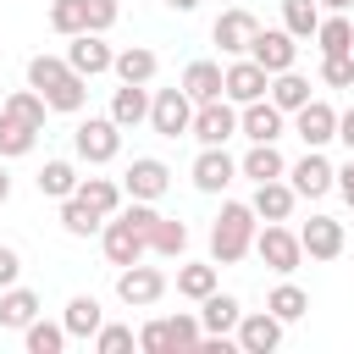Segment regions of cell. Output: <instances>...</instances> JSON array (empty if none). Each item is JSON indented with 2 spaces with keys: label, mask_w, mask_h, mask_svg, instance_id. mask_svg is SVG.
I'll list each match as a JSON object with an SVG mask.
<instances>
[{
  "label": "cell",
  "mask_w": 354,
  "mask_h": 354,
  "mask_svg": "<svg viewBox=\"0 0 354 354\" xmlns=\"http://www.w3.org/2000/svg\"><path fill=\"white\" fill-rule=\"evenodd\" d=\"M111 72H116L122 83H149V77L160 72V61H155V50H149V44H127V50H116V55H111Z\"/></svg>",
  "instance_id": "22"
},
{
  "label": "cell",
  "mask_w": 354,
  "mask_h": 354,
  "mask_svg": "<svg viewBox=\"0 0 354 354\" xmlns=\"http://www.w3.org/2000/svg\"><path fill=\"white\" fill-rule=\"evenodd\" d=\"M50 28H55L61 39L83 33V28H88V17H83V0H50Z\"/></svg>",
  "instance_id": "41"
},
{
  "label": "cell",
  "mask_w": 354,
  "mask_h": 354,
  "mask_svg": "<svg viewBox=\"0 0 354 354\" xmlns=\"http://www.w3.org/2000/svg\"><path fill=\"white\" fill-rule=\"evenodd\" d=\"M177 293L183 299H205V293H216V260H188V266H177Z\"/></svg>",
  "instance_id": "34"
},
{
  "label": "cell",
  "mask_w": 354,
  "mask_h": 354,
  "mask_svg": "<svg viewBox=\"0 0 354 354\" xmlns=\"http://www.w3.org/2000/svg\"><path fill=\"white\" fill-rule=\"evenodd\" d=\"M183 94L199 105V100H221V66L216 61H188L183 66Z\"/></svg>",
  "instance_id": "27"
},
{
  "label": "cell",
  "mask_w": 354,
  "mask_h": 354,
  "mask_svg": "<svg viewBox=\"0 0 354 354\" xmlns=\"http://www.w3.org/2000/svg\"><path fill=\"white\" fill-rule=\"evenodd\" d=\"M83 17H88V33H111V22L122 17L116 0H83Z\"/></svg>",
  "instance_id": "46"
},
{
  "label": "cell",
  "mask_w": 354,
  "mask_h": 354,
  "mask_svg": "<svg viewBox=\"0 0 354 354\" xmlns=\"http://www.w3.org/2000/svg\"><path fill=\"white\" fill-rule=\"evenodd\" d=\"M254 28H260V22H254V17L238 6V11H221V17H216L210 39L221 44V55H243V50H249V39H254Z\"/></svg>",
  "instance_id": "20"
},
{
  "label": "cell",
  "mask_w": 354,
  "mask_h": 354,
  "mask_svg": "<svg viewBox=\"0 0 354 354\" xmlns=\"http://www.w3.org/2000/svg\"><path fill=\"white\" fill-rule=\"evenodd\" d=\"M337 144L354 155V105H348V111H337Z\"/></svg>",
  "instance_id": "48"
},
{
  "label": "cell",
  "mask_w": 354,
  "mask_h": 354,
  "mask_svg": "<svg viewBox=\"0 0 354 354\" xmlns=\"http://www.w3.org/2000/svg\"><path fill=\"white\" fill-rule=\"evenodd\" d=\"M238 315H243V304H238L232 293H221V288L199 299V326H205V337H232Z\"/></svg>",
  "instance_id": "19"
},
{
  "label": "cell",
  "mask_w": 354,
  "mask_h": 354,
  "mask_svg": "<svg viewBox=\"0 0 354 354\" xmlns=\"http://www.w3.org/2000/svg\"><path fill=\"white\" fill-rule=\"evenodd\" d=\"M232 337H238L243 354H277V348H282V321H277L271 310H254V315H238Z\"/></svg>",
  "instance_id": "14"
},
{
  "label": "cell",
  "mask_w": 354,
  "mask_h": 354,
  "mask_svg": "<svg viewBox=\"0 0 354 354\" xmlns=\"http://www.w3.org/2000/svg\"><path fill=\"white\" fill-rule=\"evenodd\" d=\"M266 100H271L277 111H288V116H293V111H299V105L310 100V77H299V72L288 66V72H277V77H271V88H266Z\"/></svg>",
  "instance_id": "30"
},
{
  "label": "cell",
  "mask_w": 354,
  "mask_h": 354,
  "mask_svg": "<svg viewBox=\"0 0 354 354\" xmlns=\"http://www.w3.org/2000/svg\"><path fill=\"white\" fill-rule=\"evenodd\" d=\"M61 227H66V238H94V232L105 227V216L88 210L77 194H66V199H61Z\"/></svg>",
  "instance_id": "33"
},
{
  "label": "cell",
  "mask_w": 354,
  "mask_h": 354,
  "mask_svg": "<svg viewBox=\"0 0 354 354\" xmlns=\"http://www.w3.org/2000/svg\"><path fill=\"white\" fill-rule=\"evenodd\" d=\"M282 122H288V111H277L271 100L238 105V133H243L249 144H277V138H282Z\"/></svg>",
  "instance_id": "16"
},
{
  "label": "cell",
  "mask_w": 354,
  "mask_h": 354,
  "mask_svg": "<svg viewBox=\"0 0 354 354\" xmlns=\"http://www.w3.org/2000/svg\"><path fill=\"white\" fill-rule=\"evenodd\" d=\"M293 205H299L293 183H282V177H271V183H254V199H249V210H254L260 221H288V216H293Z\"/></svg>",
  "instance_id": "18"
},
{
  "label": "cell",
  "mask_w": 354,
  "mask_h": 354,
  "mask_svg": "<svg viewBox=\"0 0 354 354\" xmlns=\"http://www.w3.org/2000/svg\"><path fill=\"white\" fill-rule=\"evenodd\" d=\"M183 249H188V227H183V221H171V216H160V221L149 227V254L183 260Z\"/></svg>",
  "instance_id": "36"
},
{
  "label": "cell",
  "mask_w": 354,
  "mask_h": 354,
  "mask_svg": "<svg viewBox=\"0 0 354 354\" xmlns=\"http://www.w3.org/2000/svg\"><path fill=\"white\" fill-rule=\"evenodd\" d=\"M39 315V293L33 288H0V326H11V332H22L28 321Z\"/></svg>",
  "instance_id": "25"
},
{
  "label": "cell",
  "mask_w": 354,
  "mask_h": 354,
  "mask_svg": "<svg viewBox=\"0 0 354 354\" xmlns=\"http://www.w3.org/2000/svg\"><path fill=\"white\" fill-rule=\"evenodd\" d=\"M188 122H194V100L183 94V83H177V88H160V94H149V127H155L160 138H183V133H188Z\"/></svg>",
  "instance_id": "8"
},
{
  "label": "cell",
  "mask_w": 354,
  "mask_h": 354,
  "mask_svg": "<svg viewBox=\"0 0 354 354\" xmlns=\"http://www.w3.org/2000/svg\"><path fill=\"white\" fill-rule=\"evenodd\" d=\"M66 72H72V66H66V55H33V61H28V88L44 100V94H50Z\"/></svg>",
  "instance_id": "39"
},
{
  "label": "cell",
  "mask_w": 354,
  "mask_h": 354,
  "mask_svg": "<svg viewBox=\"0 0 354 354\" xmlns=\"http://www.w3.org/2000/svg\"><path fill=\"white\" fill-rule=\"evenodd\" d=\"M166 332H171V348H199V337H205V326H199V315H188V310H177V315H166Z\"/></svg>",
  "instance_id": "42"
},
{
  "label": "cell",
  "mask_w": 354,
  "mask_h": 354,
  "mask_svg": "<svg viewBox=\"0 0 354 354\" xmlns=\"http://www.w3.org/2000/svg\"><path fill=\"white\" fill-rule=\"evenodd\" d=\"M166 188H171V166L155 160V155H138V160L122 171V194H127V199H149V205H155Z\"/></svg>",
  "instance_id": "9"
},
{
  "label": "cell",
  "mask_w": 354,
  "mask_h": 354,
  "mask_svg": "<svg viewBox=\"0 0 354 354\" xmlns=\"http://www.w3.org/2000/svg\"><path fill=\"white\" fill-rule=\"evenodd\" d=\"M111 44H105V33H72V44H66V66L77 72V77H100V72H111Z\"/></svg>",
  "instance_id": "15"
},
{
  "label": "cell",
  "mask_w": 354,
  "mask_h": 354,
  "mask_svg": "<svg viewBox=\"0 0 354 354\" xmlns=\"http://www.w3.org/2000/svg\"><path fill=\"white\" fill-rule=\"evenodd\" d=\"M72 149H77V160H88V166H105V160L122 155V127H116L111 116H88V122H77Z\"/></svg>",
  "instance_id": "3"
},
{
  "label": "cell",
  "mask_w": 354,
  "mask_h": 354,
  "mask_svg": "<svg viewBox=\"0 0 354 354\" xmlns=\"http://www.w3.org/2000/svg\"><path fill=\"white\" fill-rule=\"evenodd\" d=\"M243 55L277 77V72H288V66L299 61V39H293L288 28H254V39H249V50H243Z\"/></svg>",
  "instance_id": "5"
},
{
  "label": "cell",
  "mask_w": 354,
  "mask_h": 354,
  "mask_svg": "<svg viewBox=\"0 0 354 354\" xmlns=\"http://www.w3.org/2000/svg\"><path fill=\"white\" fill-rule=\"evenodd\" d=\"M100 249H105V260L122 271V266H133V260L149 254V238H144L127 216H105V227H100Z\"/></svg>",
  "instance_id": "7"
},
{
  "label": "cell",
  "mask_w": 354,
  "mask_h": 354,
  "mask_svg": "<svg viewBox=\"0 0 354 354\" xmlns=\"http://www.w3.org/2000/svg\"><path fill=\"white\" fill-rule=\"evenodd\" d=\"M254 227H260V216H254L249 205L227 199L221 216L210 221V260H216V266H238V260L254 249Z\"/></svg>",
  "instance_id": "1"
},
{
  "label": "cell",
  "mask_w": 354,
  "mask_h": 354,
  "mask_svg": "<svg viewBox=\"0 0 354 354\" xmlns=\"http://www.w3.org/2000/svg\"><path fill=\"white\" fill-rule=\"evenodd\" d=\"M133 343H138L133 326H105V321H100V332H94V348H100V354H127Z\"/></svg>",
  "instance_id": "44"
},
{
  "label": "cell",
  "mask_w": 354,
  "mask_h": 354,
  "mask_svg": "<svg viewBox=\"0 0 354 354\" xmlns=\"http://www.w3.org/2000/svg\"><path fill=\"white\" fill-rule=\"evenodd\" d=\"M11 199V177H6V166H0V205Z\"/></svg>",
  "instance_id": "51"
},
{
  "label": "cell",
  "mask_w": 354,
  "mask_h": 354,
  "mask_svg": "<svg viewBox=\"0 0 354 354\" xmlns=\"http://www.w3.org/2000/svg\"><path fill=\"white\" fill-rule=\"evenodd\" d=\"M33 183H39L44 199H66V194H77V166L72 160H44Z\"/></svg>",
  "instance_id": "32"
},
{
  "label": "cell",
  "mask_w": 354,
  "mask_h": 354,
  "mask_svg": "<svg viewBox=\"0 0 354 354\" xmlns=\"http://www.w3.org/2000/svg\"><path fill=\"white\" fill-rule=\"evenodd\" d=\"M22 343H28V354H61V348H66V326L33 315V321L22 326Z\"/></svg>",
  "instance_id": "37"
},
{
  "label": "cell",
  "mask_w": 354,
  "mask_h": 354,
  "mask_svg": "<svg viewBox=\"0 0 354 354\" xmlns=\"http://www.w3.org/2000/svg\"><path fill=\"white\" fill-rule=\"evenodd\" d=\"M343 199H348V210H354V155H348V166H337V183H332Z\"/></svg>",
  "instance_id": "49"
},
{
  "label": "cell",
  "mask_w": 354,
  "mask_h": 354,
  "mask_svg": "<svg viewBox=\"0 0 354 354\" xmlns=\"http://www.w3.org/2000/svg\"><path fill=\"white\" fill-rule=\"evenodd\" d=\"M0 116H11V122H28V127H39V133H44V116H50V105H44L33 88H17V94H6Z\"/></svg>",
  "instance_id": "35"
},
{
  "label": "cell",
  "mask_w": 354,
  "mask_h": 354,
  "mask_svg": "<svg viewBox=\"0 0 354 354\" xmlns=\"http://www.w3.org/2000/svg\"><path fill=\"white\" fill-rule=\"evenodd\" d=\"M321 83L326 88H354V55H321Z\"/></svg>",
  "instance_id": "43"
},
{
  "label": "cell",
  "mask_w": 354,
  "mask_h": 354,
  "mask_svg": "<svg viewBox=\"0 0 354 354\" xmlns=\"http://www.w3.org/2000/svg\"><path fill=\"white\" fill-rule=\"evenodd\" d=\"M266 88H271V72L266 66H254L249 55H238L227 72H221V94L232 100V105H249V100H266Z\"/></svg>",
  "instance_id": "10"
},
{
  "label": "cell",
  "mask_w": 354,
  "mask_h": 354,
  "mask_svg": "<svg viewBox=\"0 0 354 354\" xmlns=\"http://www.w3.org/2000/svg\"><path fill=\"white\" fill-rule=\"evenodd\" d=\"M111 122L127 133V127H138V122H149V83H122L116 94H111Z\"/></svg>",
  "instance_id": "21"
},
{
  "label": "cell",
  "mask_w": 354,
  "mask_h": 354,
  "mask_svg": "<svg viewBox=\"0 0 354 354\" xmlns=\"http://www.w3.org/2000/svg\"><path fill=\"white\" fill-rule=\"evenodd\" d=\"M266 310H271L282 326H288V321H304V315H310V293H304L299 282H277V288L266 293Z\"/></svg>",
  "instance_id": "29"
},
{
  "label": "cell",
  "mask_w": 354,
  "mask_h": 354,
  "mask_svg": "<svg viewBox=\"0 0 354 354\" xmlns=\"http://www.w3.org/2000/svg\"><path fill=\"white\" fill-rule=\"evenodd\" d=\"M166 6H171V11H183V17H188V11H194V6H199V0H166Z\"/></svg>",
  "instance_id": "52"
},
{
  "label": "cell",
  "mask_w": 354,
  "mask_h": 354,
  "mask_svg": "<svg viewBox=\"0 0 354 354\" xmlns=\"http://www.w3.org/2000/svg\"><path fill=\"white\" fill-rule=\"evenodd\" d=\"M315 50H321V55H354V22H348L343 11L321 17V28H315Z\"/></svg>",
  "instance_id": "26"
},
{
  "label": "cell",
  "mask_w": 354,
  "mask_h": 354,
  "mask_svg": "<svg viewBox=\"0 0 354 354\" xmlns=\"http://www.w3.org/2000/svg\"><path fill=\"white\" fill-rule=\"evenodd\" d=\"M315 6H326V11H348L354 0H315Z\"/></svg>",
  "instance_id": "50"
},
{
  "label": "cell",
  "mask_w": 354,
  "mask_h": 354,
  "mask_svg": "<svg viewBox=\"0 0 354 354\" xmlns=\"http://www.w3.org/2000/svg\"><path fill=\"white\" fill-rule=\"evenodd\" d=\"M293 133L304 138V149H321V144H332L337 138V111L326 105V100H304L299 111H293Z\"/></svg>",
  "instance_id": "11"
},
{
  "label": "cell",
  "mask_w": 354,
  "mask_h": 354,
  "mask_svg": "<svg viewBox=\"0 0 354 354\" xmlns=\"http://www.w3.org/2000/svg\"><path fill=\"white\" fill-rule=\"evenodd\" d=\"M138 348H144V354H177V348H171V332H166V315L149 321V326H138Z\"/></svg>",
  "instance_id": "45"
},
{
  "label": "cell",
  "mask_w": 354,
  "mask_h": 354,
  "mask_svg": "<svg viewBox=\"0 0 354 354\" xmlns=\"http://www.w3.org/2000/svg\"><path fill=\"white\" fill-rule=\"evenodd\" d=\"M33 144H39V127L0 116V160H22V155H33Z\"/></svg>",
  "instance_id": "38"
},
{
  "label": "cell",
  "mask_w": 354,
  "mask_h": 354,
  "mask_svg": "<svg viewBox=\"0 0 354 354\" xmlns=\"http://www.w3.org/2000/svg\"><path fill=\"white\" fill-rule=\"evenodd\" d=\"M343 221H332V216H310L304 227H299V249L310 254V260H337L343 254Z\"/></svg>",
  "instance_id": "17"
},
{
  "label": "cell",
  "mask_w": 354,
  "mask_h": 354,
  "mask_svg": "<svg viewBox=\"0 0 354 354\" xmlns=\"http://www.w3.org/2000/svg\"><path fill=\"white\" fill-rule=\"evenodd\" d=\"M232 177H238V160L227 155V144H199V155H194V188L199 194H221Z\"/></svg>",
  "instance_id": "12"
},
{
  "label": "cell",
  "mask_w": 354,
  "mask_h": 354,
  "mask_svg": "<svg viewBox=\"0 0 354 354\" xmlns=\"http://www.w3.org/2000/svg\"><path fill=\"white\" fill-rule=\"evenodd\" d=\"M282 28H288L293 39H315L321 6H315V0H282Z\"/></svg>",
  "instance_id": "40"
},
{
  "label": "cell",
  "mask_w": 354,
  "mask_h": 354,
  "mask_svg": "<svg viewBox=\"0 0 354 354\" xmlns=\"http://www.w3.org/2000/svg\"><path fill=\"white\" fill-rule=\"evenodd\" d=\"M238 133V105L221 94V100H199L194 105V122H188V138H199V144H227Z\"/></svg>",
  "instance_id": "6"
},
{
  "label": "cell",
  "mask_w": 354,
  "mask_h": 354,
  "mask_svg": "<svg viewBox=\"0 0 354 354\" xmlns=\"http://www.w3.org/2000/svg\"><path fill=\"white\" fill-rule=\"evenodd\" d=\"M160 293H166V271H160V266L133 260V266H122V271H116V299H122L127 310H149Z\"/></svg>",
  "instance_id": "4"
},
{
  "label": "cell",
  "mask_w": 354,
  "mask_h": 354,
  "mask_svg": "<svg viewBox=\"0 0 354 354\" xmlns=\"http://www.w3.org/2000/svg\"><path fill=\"white\" fill-rule=\"evenodd\" d=\"M100 299L94 293H72L66 299V315H61V326H66V337H94L100 332Z\"/></svg>",
  "instance_id": "24"
},
{
  "label": "cell",
  "mask_w": 354,
  "mask_h": 354,
  "mask_svg": "<svg viewBox=\"0 0 354 354\" xmlns=\"http://www.w3.org/2000/svg\"><path fill=\"white\" fill-rule=\"evenodd\" d=\"M288 177H293V194H299V199H321V194H332L337 166H332L321 149H304V160H293Z\"/></svg>",
  "instance_id": "13"
},
{
  "label": "cell",
  "mask_w": 354,
  "mask_h": 354,
  "mask_svg": "<svg viewBox=\"0 0 354 354\" xmlns=\"http://www.w3.org/2000/svg\"><path fill=\"white\" fill-rule=\"evenodd\" d=\"M254 254L277 271V277H293L299 266H304V249H299V232H288L282 221H266V227H254Z\"/></svg>",
  "instance_id": "2"
},
{
  "label": "cell",
  "mask_w": 354,
  "mask_h": 354,
  "mask_svg": "<svg viewBox=\"0 0 354 354\" xmlns=\"http://www.w3.org/2000/svg\"><path fill=\"white\" fill-rule=\"evenodd\" d=\"M238 177H249V183H271V177H288V160H282L277 144H249V155L238 160Z\"/></svg>",
  "instance_id": "23"
},
{
  "label": "cell",
  "mask_w": 354,
  "mask_h": 354,
  "mask_svg": "<svg viewBox=\"0 0 354 354\" xmlns=\"http://www.w3.org/2000/svg\"><path fill=\"white\" fill-rule=\"evenodd\" d=\"M44 105L50 111H61V116H77L83 105H88V77H77V72H66L50 94H44Z\"/></svg>",
  "instance_id": "31"
},
{
  "label": "cell",
  "mask_w": 354,
  "mask_h": 354,
  "mask_svg": "<svg viewBox=\"0 0 354 354\" xmlns=\"http://www.w3.org/2000/svg\"><path fill=\"white\" fill-rule=\"evenodd\" d=\"M77 199L100 216H116L122 210V183L116 177H77Z\"/></svg>",
  "instance_id": "28"
},
{
  "label": "cell",
  "mask_w": 354,
  "mask_h": 354,
  "mask_svg": "<svg viewBox=\"0 0 354 354\" xmlns=\"http://www.w3.org/2000/svg\"><path fill=\"white\" fill-rule=\"evenodd\" d=\"M17 277H22V254H17L11 243H0V288H11Z\"/></svg>",
  "instance_id": "47"
}]
</instances>
